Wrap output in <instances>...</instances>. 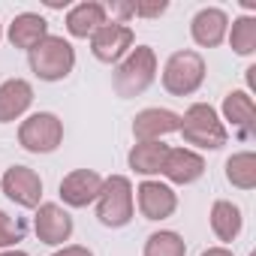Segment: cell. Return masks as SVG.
Here are the masks:
<instances>
[{
	"mask_svg": "<svg viewBox=\"0 0 256 256\" xmlns=\"http://www.w3.org/2000/svg\"><path fill=\"white\" fill-rule=\"evenodd\" d=\"M18 145L28 154H54L64 145V120L54 112H30L18 120Z\"/></svg>",
	"mask_w": 256,
	"mask_h": 256,
	"instance_id": "cell-6",
	"label": "cell"
},
{
	"mask_svg": "<svg viewBox=\"0 0 256 256\" xmlns=\"http://www.w3.org/2000/svg\"><path fill=\"white\" fill-rule=\"evenodd\" d=\"M226 42H229V48H232L238 58H253V54H256V16L244 12V16L232 18V22H229Z\"/></svg>",
	"mask_w": 256,
	"mask_h": 256,
	"instance_id": "cell-22",
	"label": "cell"
},
{
	"mask_svg": "<svg viewBox=\"0 0 256 256\" xmlns=\"http://www.w3.org/2000/svg\"><path fill=\"white\" fill-rule=\"evenodd\" d=\"M229 34V12L220 6H202L190 18V40L199 48H217L226 42Z\"/></svg>",
	"mask_w": 256,
	"mask_h": 256,
	"instance_id": "cell-15",
	"label": "cell"
},
{
	"mask_svg": "<svg viewBox=\"0 0 256 256\" xmlns=\"http://www.w3.org/2000/svg\"><path fill=\"white\" fill-rule=\"evenodd\" d=\"M4 36L10 40L12 48L30 52V48H36V46L48 36V22H46V16H40V12H18V16L6 24Z\"/></svg>",
	"mask_w": 256,
	"mask_h": 256,
	"instance_id": "cell-18",
	"label": "cell"
},
{
	"mask_svg": "<svg viewBox=\"0 0 256 256\" xmlns=\"http://www.w3.org/2000/svg\"><path fill=\"white\" fill-rule=\"evenodd\" d=\"M88 42H90V54H94V60L114 66V64H120L126 54L133 52V46H136V34H133L130 24L106 22V24H102Z\"/></svg>",
	"mask_w": 256,
	"mask_h": 256,
	"instance_id": "cell-8",
	"label": "cell"
},
{
	"mask_svg": "<svg viewBox=\"0 0 256 256\" xmlns=\"http://www.w3.org/2000/svg\"><path fill=\"white\" fill-rule=\"evenodd\" d=\"M34 232L42 244L64 247L76 232V220L60 202H40V208L34 211Z\"/></svg>",
	"mask_w": 256,
	"mask_h": 256,
	"instance_id": "cell-10",
	"label": "cell"
},
{
	"mask_svg": "<svg viewBox=\"0 0 256 256\" xmlns=\"http://www.w3.org/2000/svg\"><path fill=\"white\" fill-rule=\"evenodd\" d=\"M181 126V114L163 106H148L142 112H136L133 118V139L136 142H163L166 136L178 133Z\"/></svg>",
	"mask_w": 256,
	"mask_h": 256,
	"instance_id": "cell-14",
	"label": "cell"
},
{
	"mask_svg": "<svg viewBox=\"0 0 256 256\" xmlns=\"http://www.w3.org/2000/svg\"><path fill=\"white\" fill-rule=\"evenodd\" d=\"M142 256H187V241L175 229H157L145 238Z\"/></svg>",
	"mask_w": 256,
	"mask_h": 256,
	"instance_id": "cell-23",
	"label": "cell"
},
{
	"mask_svg": "<svg viewBox=\"0 0 256 256\" xmlns=\"http://www.w3.org/2000/svg\"><path fill=\"white\" fill-rule=\"evenodd\" d=\"M96 208V220L106 229H124L130 226L136 217V193H133V181L126 175H108L102 178V190L94 202Z\"/></svg>",
	"mask_w": 256,
	"mask_h": 256,
	"instance_id": "cell-4",
	"label": "cell"
},
{
	"mask_svg": "<svg viewBox=\"0 0 256 256\" xmlns=\"http://www.w3.org/2000/svg\"><path fill=\"white\" fill-rule=\"evenodd\" d=\"M208 226H211L214 238L226 247V244L238 241V235L244 229V211L232 199H214L211 211H208Z\"/></svg>",
	"mask_w": 256,
	"mask_h": 256,
	"instance_id": "cell-19",
	"label": "cell"
},
{
	"mask_svg": "<svg viewBox=\"0 0 256 256\" xmlns=\"http://www.w3.org/2000/svg\"><path fill=\"white\" fill-rule=\"evenodd\" d=\"M223 175L235 190H244V193L256 190V154L253 151H235L226 160Z\"/></svg>",
	"mask_w": 256,
	"mask_h": 256,
	"instance_id": "cell-21",
	"label": "cell"
},
{
	"mask_svg": "<svg viewBox=\"0 0 256 256\" xmlns=\"http://www.w3.org/2000/svg\"><path fill=\"white\" fill-rule=\"evenodd\" d=\"M205 175V157L193 148H169L166 160H163V169H160V178L169 184V187H190L196 184L199 178Z\"/></svg>",
	"mask_w": 256,
	"mask_h": 256,
	"instance_id": "cell-13",
	"label": "cell"
},
{
	"mask_svg": "<svg viewBox=\"0 0 256 256\" xmlns=\"http://www.w3.org/2000/svg\"><path fill=\"white\" fill-rule=\"evenodd\" d=\"M133 193H136V211L145 220H151V223L169 220L178 211V193H175V187H169L160 178H142L139 187H133Z\"/></svg>",
	"mask_w": 256,
	"mask_h": 256,
	"instance_id": "cell-7",
	"label": "cell"
},
{
	"mask_svg": "<svg viewBox=\"0 0 256 256\" xmlns=\"http://www.w3.org/2000/svg\"><path fill=\"white\" fill-rule=\"evenodd\" d=\"M169 148L172 145H166V142H136L130 148V154H126V166L142 178H160Z\"/></svg>",
	"mask_w": 256,
	"mask_h": 256,
	"instance_id": "cell-20",
	"label": "cell"
},
{
	"mask_svg": "<svg viewBox=\"0 0 256 256\" xmlns=\"http://www.w3.org/2000/svg\"><path fill=\"white\" fill-rule=\"evenodd\" d=\"M28 238V220L0 208V250H16Z\"/></svg>",
	"mask_w": 256,
	"mask_h": 256,
	"instance_id": "cell-24",
	"label": "cell"
},
{
	"mask_svg": "<svg viewBox=\"0 0 256 256\" xmlns=\"http://www.w3.org/2000/svg\"><path fill=\"white\" fill-rule=\"evenodd\" d=\"M0 256H30V253H28V250H18V247H16V250H0Z\"/></svg>",
	"mask_w": 256,
	"mask_h": 256,
	"instance_id": "cell-28",
	"label": "cell"
},
{
	"mask_svg": "<svg viewBox=\"0 0 256 256\" xmlns=\"http://www.w3.org/2000/svg\"><path fill=\"white\" fill-rule=\"evenodd\" d=\"M0 190H4V196L10 202H16L24 211H36L40 202H42V178H40V172L30 169V166H22V163L10 166L4 172Z\"/></svg>",
	"mask_w": 256,
	"mask_h": 256,
	"instance_id": "cell-9",
	"label": "cell"
},
{
	"mask_svg": "<svg viewBox=\"0 0 256 256\" xmlns=\"http://www.w3.org/2000/svg\"><path fill=\"white\" fill-rule=\"evenodd\" d=\"M108 22L106 16V4L100 0H82V4H72L64 16V28L72 40H90L102 24Z\"/></svg>",
	"mask_w": 256,
	"mask_h": 256,
	"instance_id": "cell-17",
	"label": "cell"
},
{
	"mask_svg": "<svg viewBox=\"0 0 256 256\" xmlns=\"http://www.w3.org/2000/svg\"><path fill=\"white\" fill-rule=\"evenodd\" d=\"M220 120L226 130H232L241 142H250L253 139V126H256V106H253V94L244 90V88H235L223 96V106H220Z\"/></svg>",
	"mask_w": 256,
	"mask_h": 256,
	"instance_id": "cell-11",
	"label": "cell"
},
{
	"mask_svg": "<svg viewBox=\"0 0 256 256\" xmlns=\"http://www.w3.org/2000/svg\"><path fill=\"white\" fill-rule=\"evenodd\" d=\"M52 256H96L90 247H84V244H64V247H58Z\"/></svg>",
	"mask_w": 256,
	"mask_h": 256,
	"instance_id": "cell-26",
	"label": "cell"
},
{
	"mask_svg": "<svg viewBox=\"0 0 256 256\" xmlns=\"http://www.w3.org/2000/svg\"><path fill=\"white\" fill-rule=\"evenodd\" d=\"M28 66L40 82H64L76 70V48L66 36L48 34L36 48L28 52Z\"/></svg>",
	"mask_w": 256,
	"mask_h": 256,
	"instance_id": "cell-5",
	"label": "cell"
},
{
	"mask_svg": "<svg viewBox=\"0 0 256 256\" xmlns=\"http://www.w3.org/2000/svg\"><path fill=\"white\" fill-rule=\"evenodd\" d=\"M34 106V84L28 78H6L0 82V124H16L30 114Z\"/></svg>",
	"mask_w": 256,
	"mask_h": 256,
	"instance_id": "cell-16",
	"label": "cell"
},
{
	"mask_svg": "<svg viewBox=\"0 0 256 256\" xmlns=\"http://www.w3.org/2000/svg\"><path fill=\"white\" fill-rule=\"evenodd\" d=\"M0 40H4V24H0Z\"/></svg>",
	"mask_w": 256,
	"mask_h": 256,
	"instance_id": "cell-29",
	"label": "cell"
},
{
	"mask_svg": "<svg viewBox=\"0 0 256 256\" xmlns=\"http://www.w3.org/2000/svg\"><path fill=\"white\" fill-rule=\"evenodd\" d=\"M160 76V60L151 46H133V52L126 54L120 64L112 70V90L120 100L142 96Z\"/></svg>",
	"mask_w": 256,
	"mask_h": 256,
	"instance_id": "cell-1",
	"label": "cell"
},
{
	"mask_svg": "<svg viewBox=\"0 0 256 256\" xmlns=\"http://www.w3.org/2000/svg\"><path fill=\"white\" fill-rule=\"evenodd\" d=\"M102 178L106 175H100L96 169H72V172H66L64 178H60V187H58V193H60V205L70 211V208H88V205H94L96 202V196H100V190H102Z\"/></svg>",
	"mask_w": 256,
	"mask_h": 256,
	"instance_id": "cell-12",
	"label": "cell"
},
{
	"mask_svg": "<svg viewBox=\"0 0 256 256\" xmlns=\"http://www.w3.org/2000/svg\"><path fill=\"white\" fill-rule=\"evenodd\" d=\"M199 256H235L229 247H223V244H214V247H205Z\"/></svg>",
	"mask_w": 256,
	"mask_h": 256,
	"instance_id": "cell-27",
	"label": "cell"
},
{
	"mask_svg": "<svg viewBox=\"0 0 256 256\" xmlns=\"http://www.w3.org/2000/svg\"><path fill=\"white\" fill-rule=\"evenodd\" d=\"M169 12L166 0H142V4H133V16L136 18H160Z\"/></svg>",
	"mask_w": 256,
	"mask_h": 256,
	"instance_id": "cell-25",
	"label": "cell"
},
{
	"mask_svg": "<svg viewBox=\"0 0 256 256\" xmlns=\"http://www.w3.org/2000/svg\"><path fill=\"white\" fill-rule=\"evenodd\" d=\"M205 76H208V64H205L202 52L178 48L166 58V64L160 70V84L172 96H193L205 84Z\"/></svg>",
	"mask_w": 256,
	"mask_h": 256,
	"instance_id": "cell-3",
	"label": "cell"
},
{
	"mask_svg": "<svg viewBox=\"0 0 256 256\" xmlns=\"http://www.w3.org/2000/svg\"><path fill=\"white\" fill-rule=\"evenodd\" d=\"M178 133L184 136V145L193 151H220L229 142V130L223 126L217 108L211 102H190L181 114Z\"/></svg>",
	"mask_w": 256,
	"mask_h": 256,
	"instance_id": "cell-2",
	"label": "cell"
}]
</instances>
